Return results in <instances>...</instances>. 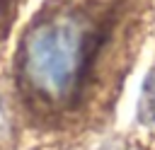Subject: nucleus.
Returning a JSON list of instances; mask_svg holds the SVG:
<instances>
[{"label": "nucleus", "mask_w": 155, "mask_h": 150, "mask_svg": "<svg viewBox=\"0 0 155 150\" xmlns=\"http://www.w3.org/2000/svg\"><path fill=\"white\" fill-rule=\"evenodd\" d=\"M145 0H46L22 31L17 94L36 121L68 123L119 90L143 27Z\"/></svg>", "instance_id": "1"}, {"label": "nucleus", "mask_w": 155, "mask_h": 150, "mask_svg": "<svg viewBox=\"0 0 155 150\" xmlns=\"http://www.w3.org/2000/svg\"><path fill=\"white\" fill-rule=\"evenodd\" d=\"M140 121L148 126H155V73L145 80V87L140 94Z\"/></svg>", "instance_id": "2"}, {"label": "nucleus", "mask_w": 155, "mask_h": 150, "mask_svg": "<svg viewBox=\"0 0 155 150\" xmlns=\"http://www.w3.org/2000/svg\"><path fill=\"white\" fill-rule=\"evenodd\" d=\"M15 10H17V0H0V39L7 34L15 19Z\"/></svg>", "instance_id": "3"}]
</instances>
